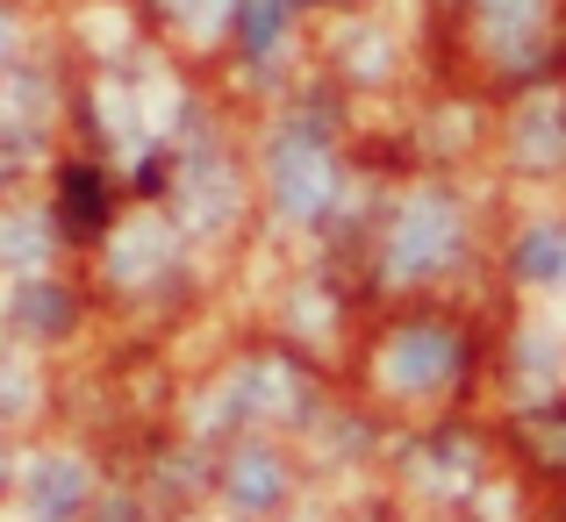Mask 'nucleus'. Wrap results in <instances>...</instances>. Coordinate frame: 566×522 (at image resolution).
<instances>
[{
	"instance_id": "nucleus-1",
	"label": "nucleus",
	"mask_w": 566,
	"mask_h": 522,
	"mask_svg": "<svg viewBox=\"0 0 566 522\" xmlns=\"http://www.w3.org/2000/svg\"><path fill=\"white\" fill-rule=\"evenodd\" d=\"M452 244H459V222H452V207L444 201H409L395 215V244H387V273L395 279H423V273H438L444 258H452Z\"/></svg>"
},
{
	"instance_id": "nucleus-2",
	"label": "nucleus",
	"mask_w": 566,
	"mask_h": 522,
	"mask_svg": "<svg viewBox=\"0 0 566 522\" xmlns=\"http://www.w3.org/2000/svg\"><path fill=\"white\" fill-rule=\"evenodd\" d=\"M273 193H280V207L287 215H323V207L337 201V172H331V158L316 151V143H280L273 151Z\"/></svg>"
},
{
	"instance_id": "nucleus-3",
	"label": "nucleus",
	"mask_w": 566,
	"mask_h": 522,
	"mask_svg": "<svg viewBox=\"0 0 566 522\" xmlns=\"http://www.w3.org/2000/svg\"><path fill=\"white\" fill-rule=\"evenodd\" d=\"M452 365H459V351H452V337H438V330H409V337L387 344V386H401V394H430V386H444Z\"/></svg>"
},
{
	"instance_id": "nucleus-4",
	"label": "nucleus",
	"mask_w": 566,
	"mask_h": 522,
	"mask_svg": "<svg viewBox=\"0 0 566 522\" xmlns=\"http://www.w3.org/2000/svg\"><path fill=\"white\" fill-rule=\"evenodd\" d=\"M80 494H86V472L72 466V458L36 466V515H43V522H65L72 509H80Z\"/></svg>"
},
{
	"instance_id": "nucleus-5",
	"label": "nucleus",
	"mask_w": 566,
	"mask_h": 522,
	"mask_svg": "<svg viewBox=\"0 0 566 522\" xmlns=\"http://www.w3.org/2000/svg\"><path fill=\"white\" fill-rule=\"evenodd\" d=\"M158 265H166V230H158V222H137V230L115 236V258H108L115 279H144V273H158Z\"/></svg>"
},
{
	"instance_id": "nucleus-6",
	"label": "nucleus",
	"mask_w": 566,
	"mask_h": 522,
	"mask_svg": "<svg viewBox=\"0 0 566 522\" xmlns=\"http://www.w3.org/2000/svg\"><path fill=\"white\" fill-rule=\"evenodd\" d=\"M516 151L531 158V166H553V158L566 151V115L553 108V100H538V108H524V122H516Z\"/></svg>"
},
{
	"instance_id": "nucleus-7",
	"label": "nucleus",
	"mask_w": 566,
	"mask_h": 522,
	"mask_svg": "<svg viewBox=\"0 0 566 522\" xmlns=\"http://www.w3.org/2000/svg\"><path fill=\"white\" fill-rule=\"evenodd\" d=\"M516 273L524 279H538V287H553V279H566V230H531L524 236V251H516Z\"/></svg>"
},
{
	"instance_id": "nucleus-8",
	"label": "nucleus",
	"mask_w": 566,
	"mask_h": 522,
	"mask_svg": "<svg viewBox=\"0 0 566 522\" xmlns=\"http://www.w3.org/2000/svg\"><path fill=\"white\" fill-rule=\"evenodd\" d=\"M8 308H14V322H22V330H36V337H57V330L72 322V316H65L72 301H65L57 287H14Z\"/></svg>"
},
{
	"instance_id": "nucleus-9",
	"label": "nucleus",
	"mask_w": 566,
	"mask_h": 522,
	"mask_svg": "<svg viewBox=\"0 0 566 522\" xmlns=\"http://www.w3.org/2000/svg\"><path fill=\"white\" fill-rule=\"evenodd\" d=\"M495 43L502 57H531V43H538V0H495Z\"/></svg>"
},
{
	"instance_id": "nucleus-10",
	"label": "nucleus",
	"mask_w": 566,
	"mask_h": 522,
	"mask_svg": "<svg viewBox=\"0 0 566 522\" xmlns=\"http://www.w3.org/2000/svg\"><path fill=\"white\" fill-rule=\"evenodd\" d=\"M230 501H237V509H265V501H280V466H273V458H237Z\"/></svg>"
},
{
	"instance_id": "nucleus-11",
	"label": "nucleus",
	"mask_w": 566,
	"mask_h": 522,
	"mask_svg": "<svg viewBox=\"0 0 566 522\" xmlns=\"http://www.w3.org/2000/svg\"><path fill=\"white\" fill-rule=\"evenodd\" d=\"M43 215H0V265H29L43 258Z\"/></svg>"
},
{
	"instance_id": "nucleus-12",
	"label": "nucleus",
	"mask_w": 566,
	"mask_h": 522,
	"mask_svg": "<svg viewBox=\"0 0 566 522\" xmlns=\"http://www.w3.org/2000/svg\"><path fill=\"white\" fill-rule=\"evenodd\" d=\"M14 408H29V372L14 358H0V415H14Z\"/></svg>"
}]
</instances>
